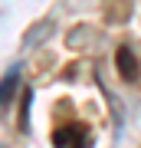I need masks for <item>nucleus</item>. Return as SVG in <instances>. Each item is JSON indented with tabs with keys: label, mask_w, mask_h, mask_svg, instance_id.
Segmentation results:
<instances>
[{
	"label": "nucleus",
	"mask_w": 141,
	"mask_h": 148,
	"mask_svg": "<svg viewBox=\"0 0 141 148\" xmlns=\"http://www.w3.org/2000/svg\"><path fill=\"white\" fill-rule=\"evenodd\" d=\"M52 145L56 148H85L89 145V132L79 122H66V125H59L52 132Z\"/></svg>",
	"instance_id": "obj_1"
},
{
	"label": "nucleus",
	"mask_w": 141,
	"mask_h": 148,
	"mask_svg": "<svg viewBox=\"0 0 141 148\" xmlns=\"http://www.w3.org/2000/svg\"><path fill=\"white\" fill-rule=\"evenodd\" d=\"M118 69H121V79L128 82L138 79V59L131 53V46H118Z\"/></svg>",
	"instance_id": "obj_2"
},
{
	"label": "nucleus",
	"mask_w": 141,
	"mask_h": 148,
	"mask_svg": "<svg viewBox=\"0 0 141 148\" xmlns=\"http://www.w3.org/2000/svg\"><path fill=\"white\" fill-rule=\"evenodd\" d=\"M13 89H16V69H13L10 76H7V79H3V86H0V106L10 99V92H13Z\"/></svg>",
	"instance_id": "obj_3"
}]
</instances>
